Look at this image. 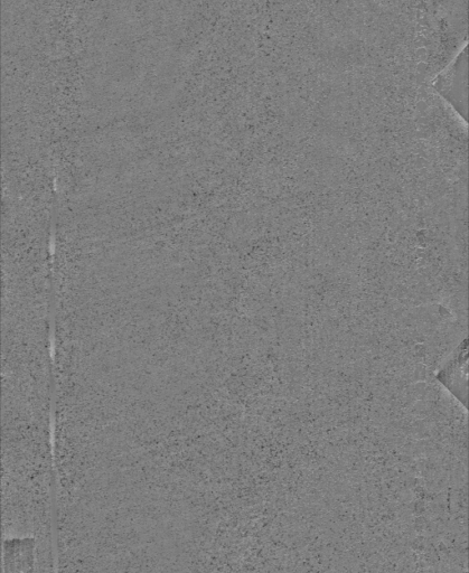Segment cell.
<instances>
[{
    "instance_id": "6da1fadb",
    "label": "cell",
    "mask_w": 469,
    "mask_h": 573,
    "mask_svg": "<svg viewBox=\"0 0 469 573\" xmlns=\"http://www.w3.org/2000/svg\"><path fill=\"white\" fill-rule=\"evenodd\" d=\"M467 51L466 49L439 75L435 88L458 112L467 111Z\"/></svg>"
},
{
    "instance_id": "7a4b0ae2",
    "label": "cell",
    "mask_w": 469,
    "mask_h": 573,
    "mask_svg": "<svg viewBox=\"0 0 469 573\" xmlns=\"http://www.w3.org/2000/svg\"><path fill=\"white\" fill-rule=\"evenodd\" d=\"M437 379L444 387L467 407V381H468V346L467 340L459 345L442 370L437 374Z\"/></svg>"
}]
</instances>
